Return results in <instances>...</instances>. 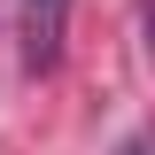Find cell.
Returning <instances> with one entry per match:
<instances>
[{
	"instance_id": "6da1fadb",
	"label": "cell",
	"mask_w": 155,
	"mask_h": 155,
	"mask_svg": "<svg viewBox=\"0 0 155 155\" xmlns=\"http://www.w3.org/2000/svg\"><path fill=\"white\" fill-rule=\"evenodd\" d=\"M62 31H70V0H23V31H16V54L31 78H47L62 62Z\"/></svg>"
},
{
	"instance_id": "7a4b0ae2",
	"label": "cell",
	"mask_w": 155,
	"mask_h": 155,
	"mask_svg": "<svg viewBox=\"0 0 155 155\" xmlns=\"http://www.w3.org/2000/svg\"><path fill=\"white\" fill-rule=\"evenodd\" d=\"M116 155H155V140H147V132H124V140H116Z\"/></svg>"
},
{
	"instance_id": "3957f363",
	"label": "cell",
	"mask_w": 155,
	"mask_h": 155,
	"mask_svg": "<svg viewBox=\"0 0 155 155\" xmlns=\"http://www.w3.org/2000/svg\"><path fill=\"white\" fill-rule=\"evenodd\" d=\"M147 54H155V0H147Z\"/></svg>"
}]
</instances>
